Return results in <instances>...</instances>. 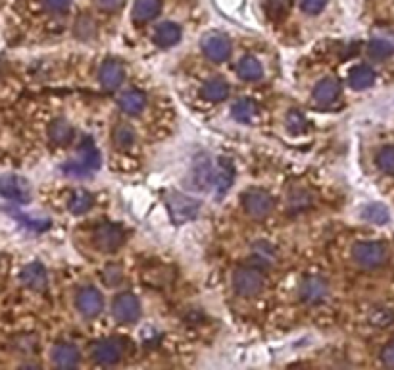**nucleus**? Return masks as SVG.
Wrapping results in <instances>:
<instances>
[{"label": "nucleus", "instance_id": "423d86ee", "mask_svg": "<svg viewBox=\"0 0 394 370\" xmlns=\"http://www.w3.org/2000/svg\"><path fill=\"white\" fill-rule=\"evenodd\" d=\"M168 206L175 222H189L201 212V201H196L193 197L181 195V193H171L168 197Z\"/></svg>", "mask_w": 394, "mask_h": 370}, {"label": "nucleus", "instance_id": "0eeeda50", "mask_svg": "<svg viewBox=\"0 0 394 370\" xmlns=\"http://www.w3.org/2000/svg\"><path fill=\"white\" fill-rule=\"evenodd\" d=\"M0 195L14 203H29L31 187L20 176L6 174L0 178Z\"/></svg>", "mask_w": 394, "mask_h": 370}, {"label": "nucleus", "instance_id": "aec40b11", "mask_svg": "<svg viewBox=\"0 0 394 370\" xmlns=\"http://www.w3.org/2000/svg\"><path fill=\"white\" fill-rule=\"evenodd\" d=\"M118 105L119 108L125 114H129V116H137V114H141L142 110H144L147 97H144V93L139 91V89H129V91L121 93Z\"/></svg>", "mask_w": 394, "mask_h": 370}, {"label": "nucleus", "instance_id": "4c0bfd02", "mask_svg": "<svg viewBox=\"0 0 394 370\" xmlns=\"http://www.w3.org/2000/svg\"><path fill=\"white\" fill-rule=\"evenodd\" d=\"M327 0H300V8L304 10L306 14H320L321 10L325 8Z\"/></svg>", "mask_w": 394, "mask_h": 370}, {"label": "nucleus", "instance_id": "412c9836", "mask_svg": "<svg viewBox=\"0 0 394 370\" xmlns=\"http://www.w3.org/2000/svg\"><path fill=\"white\" fill-rule=\"evenodd\" d=\"M162 10V0H135L133 20L137 23H147L154 20Z\"/></svg>", "mask_w": 394, "mask_h": 370}, {"label": "nucleus", "instance_id": "e433bc0d", "mask_svg": "<svg viewBox=\"0 0 394 370\" xmlns=\"http://www.w3.org/2000/svg\"><path fill=\"white\" fill-rule=\"evenodd\" d=\"M377 166L385 174H394V145L383 147L377 154Z\"/></svg>", "mask_w": 394, "mask_h": 370}, {"label": "nucleus", "instance_id": "f3484780", "mask_svg": "<svg viewBox=\"0 0 394 370\" xmlns=\"http://www.w3.org/2000/svg\"><path fill=\"white\" fill-rule=\"evenodd\" d=\"M81 361L79 349L72 343H58L53 349V363L60 369H74Z\"/></svg>", "mask_w": 394, "mask_h": 370}, {"label": "nucleus", "instance_id": "9d476101", "mask_svg": "<svg viewBox=\"0 0 394 370\" xmlns=\"http://www.w3.org/2000/svg\"><path fill=\"white\" fill-rule=\"evenodd\" d=\"M75 307L83 317L95 318L104 309V299H102V293L98 291L97 287L87 286L79 289V293L75 297Z\"/></svg>", "mask_w": 394, "mask_h": 370}, {"label": "nucleus", "instance_id": "6e6552de", "mask_svg": "<svg viewBox=\"0 0 394 370\" xmlns=\"http://www.w3.org/2000/svg\"><path fill=\"white\" fill-rule=\"evenodd\" d=\"M112 312L121 324H133L141 317V303L131 293H121L114 299Z\"/></svg>", "mask_w": 394, "mask_h": 370}, {"label": "nucleus", "instance_id": "72a5a7b5", "mask_svg": "<svg viewBox=\"0 0 394 370\" xmlns=\"http://www.w3.org/2000/svg\"><path fill=\"white\" fill-rule=\"evenodd\" d=\"M75 35L79 39H93L97 35V23L89 15H81L74 25Z\"/></svg>", "mask_w": 394, "mask_h": 370}, {"label": "nucleus", "instance_id": "ddd939ff", "mask_svg": "<svg viewBox=\"0 0 394 370\" xmlns=\"http://www.w3.org/2000/svg\"><path fill=\"white\" fill-rule=\"evenodd\" d=\"M98 79L106 91H116L125 79V68L118 60H106L98 70Z\"/></svg>", "mask_w": 394, "mask_h": 370}, {"label": "nucleus", "instance_id": "1a4fd4ad", "mask_svg": "<svg viewBox=\"0 0 394 370\" xmlns=\"http://www.w3.org/2000/svg\"><path fill=\"white\" fill-rule=\"evenodd\" d=\"M298 293H300V299L308 305H320L329 295L327 279L321 276H308L300 282Z\"/></svg>", "mask_w": 394, "mask_h": 370}, {"label": "nucleus", "instance_id": "f03ea898", "mask_svg": "<svg viewBox=\"0 0 394 370\" xmlns=\"http://www.w3.org/2000/svg\"><path fill=\"white\" fill-rule=\"evenodd\" d=\"M352 260L364 270H377L387 265L388 247L383 242H360L352 249Z\"/></svg>", "mask_w": 394, "mask_h": 370}, {"label": "nucleus", "instance_id": "c9c22d12", "mask_svg": "<svg viewBox=\"0 0 394 370\" xmlns=\"http://www.w3.org/2000/svg\"><path fill=\"white\" fill-rule=\"evenodd\" d=\"M287 128H289L290 133H294V136L304 133L306 129H308V120H306L304 114L298 112V110H290V112L287 114Z\"/></svg>", "mask_w": 394, "mask_h": 370}, {"label": "nucleus", "instance_id": "a18cd8bd", "mask_svg": "<svg viewBox=\"0 0 394 370\" xmlns=\"http://www.w3.org/2000/svg\"><path fill=\"white\" fill-rule=\"evenodd\" d=\"M0 72H2V66H0Z\"/></svg>", "mask_w": 394, "mask_h": 370}, {"label": "nucleus", "instance_id": "c756f323", "mask_svg": "<svg viewBox=\"0 0 394 370\" xmlns=\"http://www.w3.org/2000/svg\"><path fill=\"white\" fill-rule=\"evenodd\" d=\"M292 8V0H264V10L271 20H283Z\"/></svg>", "mask_w": 394, "mask_h": 370}, {"label": "nucleus", "instance_id": "7ed1b4c3", "mask_svg": "<svg viewBox=\"0 0 394 370\" xmlns=\"http://www.w3.org/2000/svg\"><path fill=\"white\" fill-rule=\"evenodd\" d=\"M233 289L240 297H256L264 289V276L254 266H240L233 274Z\"/></svg>", "mask_w": 394, "mask_h": 370}, {"label": "nucleus", "instance_id": "f8f14e48", "mask_svg": "<svg viewBox=\"0 0 394 370\" xmlns=\"http://www.w3.org/2000/svg\"><path fill=\"white\" fill-rule=\"evenodd\" d=\"M93 361L102 366H112L121 361L123 355V345L118 340H100L93 345Z\"/></svg>", "mask_w": 394, "mask_h": 370}, {"label": "nucleus", "instance_id": "79ce46f5", "mask_svg": "<svg viewBox=\"0 0 394 370\" xmlns=\"http://www.w3.org/2000/svg\"><path fill=\"white\" fill-rule=\"evenodd\" d=\"M95 2L102 12H118L123 6V0H95Z\"/></svg>", "mask_w": 394, "mask_h": 370}, {"label": "nucleus", "instance_id": "2f4dec72", "mask_svg": "<svg viewBox=\"0 0 394 370\" xmlns=\"http://www.w3.org/2000/svg\"><path fill=\"white\" fill-rule=\"evenodd\" d=\"M93 206V195L87 191H77L69 199V211L74 214H85Z\"/></svg>", "mask_w": 394, "mask_h": 370}, {"label": "nucleus", "instance_id": "473e14b6", "mask_svg": "<svg viewBox=\"0 0 394 370\" xmlns=\"http://www.w3.org/2000/svg\"><path fill=\"white\" fill-rule=\"evenodd\" d=\"M364 218L367 220V222H372V224H387L388 218H390V214H388L387 206L375 203V204H369V206H365Z\"/></svg>", "mask_w": 394, "mask_h": 370}, {"label": "nucleus", "instance_id": "393cba45", "mask_svg": "<svg viewBox=\"0 0 394 370\" xmlns=\"http://www.w3.org/2000/svg\"><path fill=\"white\" fill-rule=\"evenodd\" d=\"M373 81H375V72H373L369 66H365V64H360L356 68L350 70L348 74V84L352 89H356V91H362V89H367V87H372Z\"/></svg>", "mask_w": 394, "mask_h": 370}, {"label": "nucleus", "instance_id": "dca6fc26", "mask_svg": "<svg viewBox=\"0 0 394 370\" xmlns=\"http://www.w3.org/2000/svg\"><path fill=\"white\" fill-rule=\"evenodd\" d=\"M339 95H341V84L333 77L321 79L320 84L315 85V89H313V100H315V105L320 106L333 105L339 98Z\"/></svg>", "mask_w": 394, "mask_h": 370}, {"label": "nucleus", "instance_id": "bb28decb", "mask_svg": "<svg viewBox=\"0 0 394 370\" xmlns=\"http://www.w3.org/2000/svg\"><path fill=\"white\" fill-rule=\"evenodd\" d=\"M231 114H233V118L240 124H250V121L256 118V114H258V106L256 103H252L250 98H240L237 100L233 108H231Z\"/></svg>", "mask_w": 394, "mask_h": 370}, {"label": "nucleus", "instance_id": "20e7f679", "mask_svg": "<svg viewBox=\"0 0 394 370\" xmlns=\"http://www.w3.org/2000/svg\"><path fill=\"white\" fill-rule=\"evenodd\" d=\"M243 209L250 218L264 220L273 211V197L261 189H250L243 195Z\"/></svg>", "mask_w": 394, "mask_h": 370}, {"label": "nucleus", "instance_id": "2eb2a0df", "mask_svg": "<svg viewBox=\"0 0 394 370\" xmlns=\"http://www.w3.org/2000/svg\"><path fill=\"white\" fill-rule=\"evenodd\" d=\"M20 279L25 287H29L33 291H41L46 287V270L45 266L41 263H31V265L23 266L22 274H20Z\"/></svg>", "mask_w": 394, "mask_h": 370}, {"label": "nucleus", "instance_id": "5701e85b", "mask_svg": "<svg viewBox=\"0 0 394 370\" xmlns=\"http://www.w3.org/2000/svg\"><path fill=\"white\" fill-rule=\"evenodd\" d=\"M202 97L210 103H222L229 97V84L222 77H212L202 85Z\"/></svg>", "mask_w": 394, "mask_h": 370}, {"label": "nucleus", "instance_id": "a211bd4d", "mask_svg": "<svg viewBox=\"0 0 394 370\" xmlns=\"http://www.w3.org/2000/svg\"><path fill=\"white\" fill-rule=\"evenodd\" d=\"M181 35H183V31L179 27L177 23L173 22H164L158 25L156 29H154V43L158 46H162V48H170V46L177 45L179 41H181Z\"/></svg>", "mask_w": 394, "mask_h": 370}, {"label": "nucleus", "instance_id": "cd10ccee", "mask_svg": "<svg viewBox=\"0 0 394 370\" xmlns=\"http://www.w3.org/2000/svg\"><path fill=\"white\" fill-rule=\"evenodd\" d=\"M112 139L118 149H129L135 143L137 136H135V129L127 121H118L112 129Z\"/></svg>", "mask_w": 394, "mask_h": 370}, {"label": "nucleus", "instance_id": "37998d69", "mask_svg": "<svg viewBox=\"0 0 394 370\" xmlns=\"http://www.w3.org/2000/svg\"><path fill=\"white\" fill-rule=\"evenodd\" d=\"M381 361H383L385 366H390V369H394V341H390L388 345L383 348V351H381Z\"/></svg>", "mask_w": 394, "mask_h": 370}, {"label": "nucleus", "instance_id": "b1692460", "mask_svg": "<svg viewBox=\"0 0 394 370\" xmlns=\"http://www.w3.org/2000/svg\"><path fill=\"white\" fill-rule=\"evenodd\" d=\"M48 137H50V141L54 145H60V147H64V145H69L72 143V139H74V128H72V124L64 118H58V120H54L50 126H48Z\"/></svg>", "mask_w": 394, "mask_h": 370}, {"label": "nucleus", "instance_id": "9b49d317", "mask_svg": "<svg viewBox=\"0 0 394 370\" xmlns=\"http://www.w3.org/2000/svg\"><path fill=\"white\" fill-rule=\"evenodd\" d=\"M202 51L212 62H225L231 56V41L224 33H208L202 39Z\"/></svg>", "mask_w": 394, "mask_h": 370}, {"label": "nucleus", "instance_id": "c85d7f7f", "mask_svg": "<svg viewBox=\"0 0 394 370\" xmlns=\"http://www.w3.org/2000/svg\"><path fill=\"white\" fill-rule=\"evenodd\" d=\"M194 183L201 191H206L214 183V166L210 164V160H202L201 164L194 168Z\"/></svg>", "mask_w": 394, "mask_h": 370}, {"label": "nucleus", "instance_id": "39448f33", "mask_svg": "<svg viewBox=\"0 0 394 370\" xmlns=\"http://www.w3.org/2000/svg\"><path fill=\"white\" fill-rule=\"evenodd\" d=\"M123 242H125V232L119 224L108 222V224H100L95 230V245L104 253H116Z\"/></svg>", "mask_w": 394, "mask_h": 370}, {"label": "nucleus", "instance_id": "f704fd0d", "mask_svg": "<svg viewBox=\"0 0 394 370\" xmlns=\"http://www.w3.org/2000/svg\"><path fill=\"white\" fill-rule=\"evenodd\" d=\"M312 204V197L308 191H292L289 195V211L292 212H302Z\"/></svg>", "mask_w": 394, "mask_h": 370}, {"label": "nucleus", "instance_id": "a19ab883", "mask_svg": "<svg viewBox=\"0 0 394 370\" xmlns=\"http://www.w3.org/2000/svg\"><path fill=\"white\" fill-rule=\"evenodd\" d=\"M14 343L20 349H23V351H33V349L37 348V340L33 336H20V338H15Z\"/></svg>", "mask_w": 394, "mask_h": 370}, {"label": "nucleus", "instance_id": "f257e3e1", "mask_svg": "<svg viewBox=\"0 0 394 370\" xmlns=\"http://www.w3.org/2000/svg\"><path fill=\"white\" fill-rule=\"evenodd\" d=\"M100 162H102L100 151L97 149L95 141L90 137H83V141L77 147V157L67 162L64 166V172L75 176V178H85V176L95 174L100 168Z\"/></svg>", "mask_w": 394, "mask_h": 370}, {"label": "nucleus", "instance_id": "6ab92c4d", "mask_svg": "<svg viewBox=\"0 0 394 370\" xmlns=\"http://www.w3.org/2000/svg\"><path fill=\"white\" fill-rule=\"evenodd\" d=\"M277 249L273 243L256 242L252 245V263L260 268H269L277 263Z\"/></svg>", "mask_w": 394, "mask_h": 370}, {"label": "nucleus", "instance_id": "c03bdc74", "mask_svg": "<svg viewBox=\"0 0 394 370\" xmlns=\"http://www.w3.org/2000/svg\"><path fill=\"white\" fill-rule=\"evenodd\" d=\"M104 279L110 284V286H114V284H118L119 279H121V270L119 268H116V266H108L104 270Z\"/></svg>", "mask_w": 394, "mask_h": 370}, {"label": "nucleus", "instance_id": "7c9ffc66", "mask_svg": "<svg viewBox=\"0 0 394 370\" xmlns=\"http://www.w3.org/2000/svg\"><path fill=\"white\" fill-rule=\"evenodd\" d=\"M367 51L375 60H387L394 54V45L388 43L387 39H373L372 43L367 45Z\"/></svg>", "mask_w": 394, "mask_h": 370}, {"label": "nucleus", "instance_id": "a878e982", "mask_svg": "<svg viewBox=\"0 0 394 370\" xmlns=\"http://www.w3.org/2000/svg\"><path fill=\"white\" fill-rule=\"evenodd\" d=\"M367 320L375 328H388V326L394 324V307H390V305H377V307H373L369 310Z\"/></svg>", "mask_w": 394, "mask_h": 370}, {"label": "nucleus", "instance_id": "58836bf2", "mask_svg": "<svg viewBox=\"0 0 394 370\" xmlns=\"http://www.w3.org/2000/svg\"><path fill=\"white\" fill-rule=\"evenodd\" d=\"M27 214H18V218L22 220L25 226L33 230V232H45L46 227L50 226V222L48 220H35V218H25Z\"/></svg>", "mask_w": 394, "mask_h": 370}, {"label": "nucleus", "instance_id": "ea45409f", "mask_svg": "<svg viewBox=\"0 0 394 370\" xmlns=\"http://www.w3.org/2000/svg\"><path fill=\"white\" fill-rule=\"evenodd\" d=\"M45 6L48 8L50 12L62 14V12H67V10H69L72 0H45Z\"/></svg>", "mask_w": 394, "mask_h": 370}, {"label": "nucleus", "instance_id": "4be33fe9", "mask_svg": "<svg viewBox=\"0 0 394 370\" xmlns=\"http://www.w3.org/2000/svg\"><path fill=\"white\" fill-rule=\"evenodd\" d=\"M237 74L245 81H260L264 77V66L256 56H243L237 66Z\"/></svg>", "mask_w": 394, "mask_h": 370}, {"label": "nucleus", "instance_id": "4468645a", "mask_svg": "<svg viewBox=\"0 0 394 370\" xmlns=\"http://www.w3.org/2000/svg\"><path fill=\"white\" fill-rule=\"evenodd\" d=\"M235 182V164L229 159H217L214 166V187H216L217 197H224Z\"/></svg>", "mask_w": 394, "mask_h": 370}]
</instances>
